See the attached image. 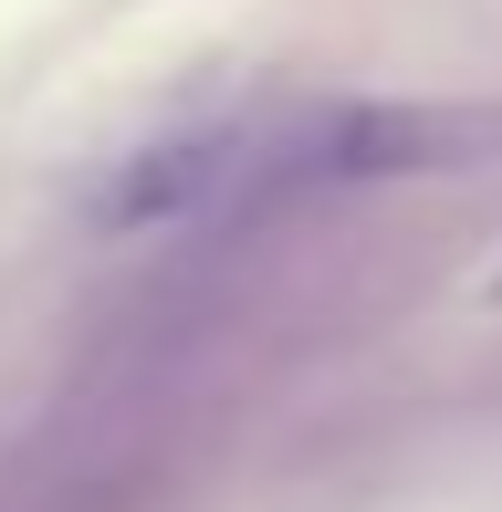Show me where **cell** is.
I'll return each mask as SVG.
<instances>
[{"instance_id": "2", "label": "cell", "mask_w": 502, "mask_h": 512, "mask_svg": "<svg viewBox=\"0 0 502 512\" xmlns=\"http://www.w3.org/2000/svg\"><path fill=\"white\" fill-rule=\"evenodd\" d=\"M482 293H492V304H502V262H492V283H482Z\"/></svg>"}, {"instance_id": "1", "label": "cell", "mask_w": 502, "mask_h": 512, "mask_svg": "<svg viewBox=\"0 0 502 512\" xmlns=\"http://www.w3.org/2000/svg\"><path fill=\"white\" fill-rule=\"evenodd\" d=\"M251 147H262V115H210V126H178L126 147L95 178L84 220L105 241H147V230H199V220H241L251 209Z\"/></svg>"}]
</instances>
